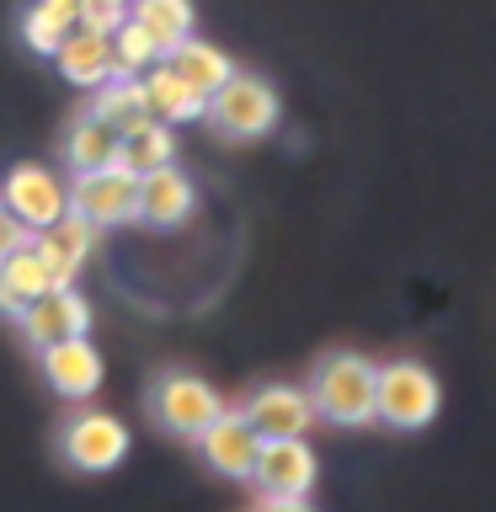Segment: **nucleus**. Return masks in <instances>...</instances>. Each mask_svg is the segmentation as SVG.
<instances>
[{
  "label": "nucleus",
  "mask_w": 496,
  "mask_h": 512,
  "mask_svg": "<svg viewBox=\"0 0 496 512\" xmlns=\"http://www.w3.org/2000/svg\"><path fill=\"white\" fill-rule=\"evenodd\" d=\"M443 395H438V374L416 358H395L374 368V422L395 427V432H422L438 416Z\"/></svg>",
  "instance_id": "nucleus-1"
},
{
  "label": "nucleus",
  "mask_w": 496,
  "mask_h": 512,
  "mask_svg": "<svg viewBox=\"0 0 496 512\" xmlns=\"http://www.w3.org/2000/svg\"><path fill=\"white\" fill-rule=\"evenodd\" d=\"M310 406L336 427H368L374 422V363L358 358V352H331L315 368Z\"/></svg>",
  "instance_id": "nucleus-2"
},
{
  "label": "nucleus",
  "mask_w": 496,
  "mask_h": 512,
  "mask_svg": "<svg viewBox=\"0 0 496 512\" xmlns=\"http://www.w3.org/2000/svg\"><path fill=\"white\" fill-rule=\"evenodd\" d=\"M208 123L219 128L224 139H262L278 128L283 118V102H278V91L267 86L262 75H230L224 86L208 96V112H203Z\"/></svg>",
  "instance_id": "nucleus-3"
},
{
  "label": "nucleus",
  "mask_w": 496,
  "mask_h": 512,
  "mask_svg": "<svg viewBox=\"0 0 496 512\" xmlns=\"http://www.w3.org/2000/svg\"><path fill=\"white\" fill-rule=\"evenodd\" d=\"M219 411H224L219 390L208 379L187 374V368H166V374L150 384V416H155V427L171 432V438H187L192 443Z\"/></svg>",
  "instance_id": "nucleus-4"
},
{
  "label": "nucleus",
  "mask_w": 496,
  "mask_h": 512,
  "mask_svg": "<svg viewBox=\"0 0 496 512\" xmlns=\"http://www.w3.org/2000/svg\"><path fill=\"white\" fill-rule=\"evenodd\" d=\"M59 454L70 470L80 475H102V470H118L123 454H128V427L118 422V416L107 411H80L64 422L59 432Z\"/></svg>",
  "instance_id": "nucleus-5"
},
{
  "label": "nucleus",
  "mask_w": 496,
  "mask_h": 512,
  "mask_svg": "<svg viewBox=\"0 0 496 512\" xmlns=\"http://www.w3.org/2000/svg\"><path fill=\"white\" fill-rule=\"evenodd\" d=\"M70 208L80 219H91L96 230L107 224H128L139 214V171L102 166V171H80L70 187Z\"/></svg>",
  "instance_id": "nucleus-6"
},
{
  "label": "nucleus",
  "mask_w": 496,
  "mask_h": 512,
  "mask_svg": "<svg viewBox=\"0 0 496 512\" xmlns=\"http://www.w3.org/2000/svg\"><path fill=\"white\" fill-rule=\"evenodd\" d=\"M91 246H96V224L80 219L75 208H64L54 224L32 230V251H38V262L48 267V283H54V288H70L75 283V272L86 267Z\"/></svg>",
  "instance_id": "nucleus-7"
},
{
  "label": "nucleus",
  "mask_w": 496,
  "mask_h": 512,
  "mask_svg": "<svg viewBox=\"0 0 496 512\" xmlns=\"http://www.w3.org/2000/svg\"><path fill=\"white\" fill-rule=\"evenodd\" d=\"M192 443H198V454H203L208 470L224 475V480H251L256 448H262L256 427L246 422V411H219Z\"/></svg>",
  "instance_id": "nucleus-8"
},
{
  "label": "nucleus",
  "mask_w": 496,
  "mask_h": 512,
  "mask_svg": "<svg viewBox=\"0 0 496 512\" xmlns=\"http://www.w3.org/2000/svg\"><path fill=\"white\" fill-rule=\"evenodd\" d=\"M315 475H320V464L304 438H262L256 464H251V480L267 496H310Z\"/></svg>",
  "instance_id": "nucleus-9"
},
{
  "label": "nucleus",
  "mask_w": 496,
  "mask_h": 512,
  "mask_svg": "<svg viewBox=\"0 0 496 512\" xmlns=\"http://www.w3.org/2000/svg\"><path fill=\"white\" fill-rule=\"evenodd\" d=\"M0 203H6L27 230H43V224H54L64 208H70V192H64V182L48 166H32L27 160V166H11L6 187H0Z\"/></svg>",
  "instance_id": "nucleus-10"
},
{
  "label": "nucleus",
  "mask_w": 496,
  "mask_h": 512,
  "mask_svg": "<svg viewBox=\"0 0 496 512\" xmlns=\"http://www.w3.org/2000/svg\"><path fill=\"white\" fill-rule=\"evenodd\" d=\"M22 336L32 347H48V342H59V336H86L91 331V304L75 294V283L70 288H48L43 299H32L22 315Z\"/></svg>",
  "instance_id": "nucleus-11"
},
{
  "label": "nucleus",
  "mask_w": 496,
  "mask_h": 512,
  "mask_svg": "<svg viewBox=\"0 0 496 512\" xmlns=\"http://www.w3.org/2000/svg\"><path fill=\"white\" fill-rule=\"evenodd\" d=\"M38 352H43V374L54 384V395H64V400L96 395V384H102V352L86 336H59V342H48Z\"/></svg>",
  "instance_id": "nucleus-12"
},
{
  "label": "nucleus",
  "mask_w": 496,
  "mask_h": 512,
  "mask_svg": "<svg viewBox=\"0 0 496 512\" xmlns=\"http://www.w3.org/2000/svg\"><path fill=\"white\" fill-rule=\"evenodd\" d=\"M192 203H198V187L176 171V160L171 166H155V171H139V214L134 219H144L150 230H176L192 214Z\"/></svg>",
  "instance_id": "nucleus-13"
},
{
  "label": "nucleus",
  "mask_w": 496,
  "mask_h": 512,
  "mask_svg": "<svg viewBox=\"0 0 496 512\" xmlns=\"http://www.w3.org/2000/svg\"><path fill=\"white\" fill-rule=\"evenodd\" d=\"M246 422L256 427V438H304L315 422V406L294 384H267L262 395H251Z\"/></svg>",
  "instance_id": "nucleus-14"
},
{
  "label": "nucleus",
  "mask_w": 496,
  "mask_h": 512,
  "mask_svg": "<svg viewBox=\"0 0 496 512\" xmlns=\"http://www.w3.org/2000/svg\"><path fill=\"white\" fill-rule=\"evenodd\" d=\"M54 64H59V75L80 91H96V86H107V80L118 75V64H112V38L86 32V27L64 32L59 48H54Z\"/></svg>",
  "instance_id": "nucleus-15"
},
{
  "label": "nucleus",
  "mask_w": 496,
  "mask_h": 512,
  "mask_svg": "<svg viewBox=\"0 0 496 512\" xmlns=\"http://www.w3.org/2000/svg\"><path fill=\"white\" fill-rule=\"evenodd\" d=\"M139 86H144V102H150V112H155L160 123H171V128H176V123H198L203 112H208V96H203L198 86H187V80L176 75L166 59L150 64V70L139 75Z\"/></svg>",
  "instance_id": "nucleus-16"
},
{
  "label": "nucleus",
  "mask_w": 496,
  "mask_h": 512,
  "mask_svg": "<svg viewBox=\"0 0 496 512\" xmlns=\"http://www.w3.org/2000/svg\"><path fill=\"white\" fill-rule=\"evenodd\" d=\"M48 267L38 262V251H32V240L27 246H16L11 256H0V315H22L32 299H43L48 294Z\"/></svg>",
  "instance_id": "nucleus-17"
},
{
  "label": "nucleus",
  "mask_w": 496,
  "mask_h": 512,
  "mask_svg": "<svg viewBox=\"0 0 496 512\" xmlns=\"http://www.w3.org/2000/svg\"><path fill=\"white\" fill-rule=\"evenodd\" d=\"M118 144H123L118 128H107L96 112H86V118H75L70 134H64V166H70L75 176L80 171H102V166L118 160Z\"/></svg>",
  "instance_id": "nucleus-18"
},
{
  "label": "nucleus",
  "mask_w": 496,
  "mask_h": 512,
  "mask_svg": "<svg viewBox=\"0 0 496 512\" xmlns=\"http://www.w3.org/2000/svg\"><path fill=\"white\" fill-rule=\"evenodd\" d=\"M166 64H171V70H176V75L187 80V86H198L203 96H214V91L224 86V80L235 75V64H230V54H219L214 43L192 38V32H187V38L176 43V48H166Z\"/></svg>",
  "instance_id": "nucleus-19"
},
{
  "label": "nucleus",
  "mask_w": 496,
  "mask_h": 512,
  "mask_svg": "<svg viewBox=\"0 0 496 512\" xmlns=\"http://www.w3.org/2000/svg\"><path fill=\"white\" fill-rule=\"evenodd\" d=\"M91 112H96V118H102L107 128H118V134H134L139 123H150V118H155L150 102H144L139 75H112L107 86H96Z\"/></svg>",
  "instance_id": "nucleus-20"
},
{
  "label": "nucleus",
  "mask_w": 496,
  "mask_h": 512,
  "mask_svg": "<svg viewBox=\"0 0 496 512\" xmlns=\"http://www.w3.org/2000/svg\"><path fill=\"white\" fill-rule=\"evenodd\" d=\"M171 160H176V128L150 118V123H139L134 134H123L118 160H112V166H123V171H155V166H171Z\"/></svg>",
  "instance_id": "nucleus-21"
},
{
  "label": "nucleus",
  "mask_w": 496,
  "mask_h": 512,
  "mask_svg": "<svg viewBox=\"0 0 496 512\" xmlns=\"http://www.w3.org/2000/svg\"><path fill=\"white\" fill-rule=\"evenodd\" d=\"M160 59H166V48L155 43V32L139 27L134 16H123L118 32H112V64H118V75H144Z\"/></svg>",
  "instance_id": "nucleus-22"
},
{
  "label": "nucleus",
  "mask_w": 496,
  "mask_h": 512,
  "mask_svg": "<svg viewBox=\"0 0 496 512\" xmlns=\"http://www.w3.org/2000/svg\"><path fill=\"white\" fill-rule=\"evenodd\" d=\"M128 16H134L139 27H150L160 48H176L192 32V0H134Z\"/></svg>",
  "instance_id": "nucleus-23"
},
{
  "label": "nucleus",
  "mask_w": 496,
  "mask_h": 512,
  "mask_svg": "<svg viewBox=\"0 0 496 512\" xmlns=\"http://www.w3.org/2000/svg\"><path fill=\"white\" fill-rule=\"evenodd\" d=\"M123 16H128V6H123V0H80V16H75V27H86V32H102V38H112Z\"/></svg>",
  "instance_id": "nucleus-24"
},
{
  "label": "nucleus",
  "mask_w": 496,
  "mask_h": 512,
  "mask_svg": "<svg viewBox=\"0 0 496 512\" xmlns=\"http://www.w3.org/2000/svg\"><path fill=\"white\" fill-rule=\"evenodd\" d=\"M59 38H64V27L54 22V16H43L38 6H32V11L22 16V43L32 48V54H48V59H54Z\"/></svg>",
  "instance_id": "nucleus-25"
},
{
  "label": "nucleus",
  "mask_w": 496,
  "mask_h": 512,
  "mask_svg": "<svg viewBox=\"0 0 496 512\" xmlns=\"http://www.w3.org/2000/svg\"><path fill=\"white\" fill-rule=\"evenodd\" d=\"M27 240H32V230H27V224L11 214L6 203H0V256H11L16 246H27Z\"/></svg>",
  "instance_id": "nucleus-26"
},
{
  "label": "nucleus",
  "mask_w": 496,
  "mask_h": 512,
  "mask_svg": "<svg viewBox=\"0 0 496 512\" xmlns=\"http://www.w3.org/2000/svg\"><path fill=\"white\" fill-rule=\"evenodd\" d=\"M38 11H43V16H54V22L70 32V27H75V16H80V0H38Z\"/></svg>",
  "instance_id": "nucleus-27"
},
{
  "label": "nucleus",
  "mask_w": 496,
  "mask_h": 512,
  "mask_svg": "<svg viewBox=\"0 0 496 512\" xmlns=\"http://www.w3.org/2000/svg\"><path fill=\"white\" fill-rule=\"evenodd\" d=\"M267 512H315L304 496H267Z\"/></svg>",
  "instance_id": "nucleus-28"
},
{
  "label": "nucleus",
  "mask_w": 496,
  "mask_h": 512,
  "mask_svg": "<svg viewBox=\"0 0 496 512\" xmlns=\"http://www.w3.org/2000/svg\"><path fill=\"white\" fill-rule=\"evenodd\" d=\"M123 6H128V0H123Z\"/></svg>",
  "instance_id": "nucleus-29"
}]
</instances>
